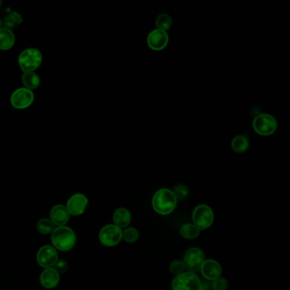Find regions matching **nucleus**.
<instances>
[{
	"label": "nucleus",
	"mask_w": 290,
	"mask_h": 290,
	"mask_svg": "<svg viewBox=\"0 0 290 290\" xmlns=\"http://www.w3.org/2000/svg\"><path fill=\"white\" fill-rule=\"evenodd\" d=\"M177 199L173 191L169 189H160L153 197V207L159 215H167L174 211L176 207Z\"/></svg>",
	"instance_id": "1"
},
{
	"label": "nucleus",
	"mask_w": 290,
	"mask_h": 290,
	"mask_svg": "<svg viewBox=\"0 0 290 290\" xmlns=\"http://www.w3.org/2000/svg\"><path fill=\"white\" fill-rule=\"evenodd\" d=\"M51 242L55 249L61 251L72 250L76 243V235L72 229L67 226H58L51 233Z\"/></svg>",
	"instance_id": "2"
},
{
	"label": "nucleus",
	"mask_w": 290,
	"mask_h": 290,
	"mask_svg": "<svg viewBox=\"0 0 290 290\" xmlns=\"http://www.w3.org/2000/svg\"><path fill=\"white\" fill-rule=\"evenodd\" d=\"M42 63L43 54L37 48H27L19 55V66L23 72H35Z\"/></svg>",
	"instance_id": "3"
},
{
	"label": "nucleus",
	"mask_w": 290,
	"mask_h": 290,
	"mask_svg": "<svg viewBox=\"0 0 290 290\" xmlns=\"http://www.w3.org/2000/svg\"><path fill=\"white\" fill-rule=\"evenodd\" d=\"M253 128L257 134L268 136L275 133L278 129V121L268 113H261L256 116L253 121Z\"/></svg>",
	"instance_id": "4"
},
{
	"label": "nucleus",
	"mask_w": 290,
	"mask_h": 290,
	"mask_svg": "<svg viewBox=\"0 0 290 290\" xmlns=\"http://www.w3.org/2000/svg\"><path fill=\"white\" fill-rule=\"evenodd\" d=\"M34 93L27 88L22 87L13 91L10 96V103L16 110L27 109L34 101Z\"/></svg>",
	"instance_id": "5"
},
{
	"label": "nucleus",
	"mask_w": 290,
	"mask_h": 290,
	"mask_svg": "<svg viewBox=\"0 0 290 290\" xmlns=\"http://www.w3.org/2000/svg\"><path fill=\"white\" fill-rule=\"evenodd\" d=\"M200 279L193 272H184L178 275L173 280V290H199Z\"/></svg>",
	"instance_id": "6"
},
{
	"label": "nucleus",
	"mask_w": 290,
	"mask_h": 290,
	"mask_svg": "<svg viewBox=\"0 0 290 290\" xmlns=\"http://www.w3.org/2000/svg\"><path fill=\"white\" fill-rule=\"evenodd\" d=\"M193 221L199 230H205L209 228L214 222L212 209L205 204L196 206L193 213Z\"/></svg>",
	"instance_id": "7"
},
{
	"label": "nucleus",
	"mask_w": 290,
	"mask_h": 290,
	"mask_svg": "<svg viewBox=\"0 0 290 290\" xmlns=\"http://www.w3.org/2000/svg\"><path fill=\"white\" fill-rule=\"evenodd\" d=\"M100 243L107 247L115 246L121 242L123 231L121 228L115 225H106L100 230L99 234Z\"/></svg>",
	"instance_id": "8"
},
{
	"label": "nucleus",
	"mask_w": 290,
	"mask_h": 290,
	"mask_svg": "<svg viewBox=\"0 0 290 290\" xmlns=\"http://www.w3.org/2000/svg\"><path fill=\"white\" fill-rule=\"evenodd\" d=\"M205 260V256L203 250L198 248H192L187 250L184 256L185 268L187 269L190 272L198 271Z\"/></svg>",
	"instance_id": "9"
},
{
	"label": "nucleus",
	"mask_w": 290,
	"mask_h": 290,
	"mask_svg": "<svg viewBox=\"0 0 290 290\" xmlns=\"http://www.w3.org/2000/svg\"><path fill=\"white\" fill-rule=\"evenodd\" d=\"M37 263L44 268H52L58 260V254L54 247L45 245L38 250Z\"/></svg>",
	"instance_id": "10"
},
{
	"label": "nucleus",
	"mask_w": 290,
	"mask_h": 290,
	"mask_svg": "<svg viewBox=\"0 0 290 290\" xmlns=\"http://www.w3.org/2000/svg\"><path fill=\"white\" fill-rule=\"evenodd\" d=\"M88 198L85 195L82 193H76L69 198L65 208L68 211L69 215L72 216H78L84 214L87 208Z\"/></svg>",
	"instance_id": "11"
},
{
	"label": "nucleus",
	"mask_w": 290,
	"mask_h": 290,
	"mask_svg": "<svg viewBox=\"0 0 290 290\" xmlns=\"http://www.w3.org/2000/svg\"><path fill=\"white\" fill-rule=\"evenodd\" d=\"M169 37L167 32L162 31L160 29H154L150 32L147 37V44L150 49L153 50H163L168 45Z\"/></svg>",
	"instance_id": "12"
},
{
	"label": "nucleus",
	"mask_w": 290,
	"mask_h": 290,
	"mask_svg": "<svg viewBox=\"0 0 290 290\" xmlns=\"http://www.w3.org/2000/svg\"><path fill=\"white\" fill-rule=\"evenodd\" d=\"M200 270H201L203 277L208 280H215V279L220 278L221 274H222L221 265L218 262L213 260V259L204 260Z\"/></svg>",
	"instance_id": "13"
},
{
	"label": "nucleus",
	"mask_w": 290,
	"mask_h": 290,
	"mask_svg": "<svg viewBox=\"0 0 290 290\" xmlns=\"http://www.w3.org/2000/svg\"><path fill=\"white\" fill-rule=\"evenodd\" d=\"M69 216L67 209L62 204L54 206L50 211V221L57 226H65L69 221Z\"/></svg>",
	"instance_id": "14"
},
{
	"label": "nucleus",
	"mask_w": 290,
	"mask_h": 290,
	"mask_svg": "<svg viewBox=\"0 0 290 290\" xmlns=\"http://www.w3.org/2000/svg\"><path fill=\"white\" fill-rule=\"evenodd\" d=\"M59 273L52 268L44 269L40 275V284L43 287L48 290H51L59 284Z\"/></svg>",
	"instance_id": "15"
},
{
	"label": "nucleus",
	"mask_w": 290,
	"mask_h": 290,
	"mask_svg": "<svg viewBox=\"0 0 290 290\" xmlns=\"http://www.w3.org/2000/svg\"><path fill=\"white\" fill-rule=\"evenodd\" d=\"M16 44V36L12 30L8 28H0V50H11Z\"/></svg>",
	"instance_id": "16"
},
{
	"label": "nucleus",
	"mask_w": 290,
	"mask_h": 290,
	"mask_svg": "<svg viewBox=\"0 0 290 290\" xmlns=\"http://www.w3.org/2000/svg\"><path fill=\"white\" fill-rule=\"evenodd\" d=\"M131 215L128 209L120 208L116 210L113 214V222L116 226L119 228L126 227L129 225Z\"/></svg>",
	"instance_id": "17"
},
{
	"label": "nucleus",
	"mask_w": 290,
	"mask_h": 290,
	"mask_svg": "<svg viewBox=\"0 0 290 290\" xmlns=\"http://www.w3.org/2000/svg\"><path fill=\"white\" fill-rule=\"evenodd\" d=\"M22 81L24 87L32 91L39 87L41 83L40 77L35 72H23Z\"/></svg>",
	"instance_id": "18"
},
{
	"label": "nucleus",
	"mask_w": 290,
	"mask_h": 290,
	"mask_svg": "<svg viewBox=\"0 0 290 290\" xmlns=\"http://www.w3.org/2000/svg\"><path fill=\"white\" fill-rule=\"evenodd\" d=\"M249 147H250L249 139L243 134L237 135L231 140V148L236 153H244V152H246Z\"/></svg>",
	"instance_id": "19"
},
{
	"label": "nucleus",
	"mask_w": 290,
	"mask_h": 290,
	"mask_svg": "<svg viewBox=\"0 0 290 290\" xmlns=\"http://www.w3.org/2000/svg\"><path fill=\"white\" fill-rule=\"evenodd\" d=\"M182 237L187 239H193L199 235L200 230L194 224H185L181 227Z\"/></svg>",
	"instance_id": "20"
},
{
	"label": "nucleus",
	"mask_w": 290,
	"mask_h": 290,
	"mask_svg": "<svg viewBox=\"0 0 290 290\" xmlns=\"http://www.w3.org/2000/svg\"><path fill=\"white\" fill-rule=\"evenodd\" d=\"M55 226H56L54 225L53 222L50 221V219H41L37 222V231H39L40 233L44 234V235L52 233L54 230L56 229Z\"/></svg>",
	"instance_id": "21"
},
{
	"label": "nucleus",
	"mask_w": 290,
	"mask_h": 290,
	"mask_svg": "<svg viewBox=\"0 0 290 290\" xmlns=\"http://www.w3.org/2000/svg\"><path fill=\"white\" fill-rule=\"evenodd\" d=\"M156 25L158 29L167 32L170 29L172 26V19L168 14H160L156 20Z\"/></svg>",
	"instance_id": "22"
},
{
	"label": "nucleus",
	"mask_w": 290,
	"mask_h": 290,
	"mask_svg": "<svg viewBox=\"0 0 290 290\" xmlns=\"http://www.w3.org/2000/svg\"><path fill=\"white\" fill-rule=\"evenodd\" d=\"M139 237V232L134 227H129L123 231V238L128 243H134Z\"/></svg>",
	"instance_id": "23"
},
{
	"label": "nucleus",
	"mask_w": 290,
	"mask_h": 290,
	"mask_svg": "<svg viewBox=\"0 0 290 290\" xmlns=\"http://www.w3.org/2000/svg\"><path fill=\"white\" fill-rule=\"evenodd\" d=\"M176 199H184L188 196V188L185 185H178L173 191Z\"/></svg>",
	"instance_id": "24"
},
{
	"label": "nucleus",
	"mask_w": 290,
	"mask_h": 290,
	"mask_svg": "<svg viewBox=\"0 0 290 290\" xmlns=\"http://www.w3.org/2000/svg\"><path fill=\"white\" fill-rule=\"evenodd\" d=\"M169 269H170V271H171L173 274L180 275L183 272V271L186 268H185L183 261L177 259V260H174V261L172 262L170 266H169Z\"/></svg>",
	"instance_id": "25"
},
{
	"label": "nucleus",
	"mask_w": 290,
	"mask_h": 290,
	"mask_svg": "<svg viewBox=\"0 0 290 290\" xmlns=\"http://www.w3.org/2000/svg\"><path fill=\"white\" fill-rule=\"evenodd\" d=\"M212 286L214 290H226L228 287L227 281L226 278L220 277L217 279L214 280Z\"/></svg>",
	"instance_id": "26"
},
{
	"label": "nucleus",
	"mask_w": 290,
	"mask_h": 290,
	"mask_svg": "<svg viewBox=\"0 0 290 290\" xmlns=\"http://www.w3.org/2000/svg\"><path fill=\"white\" fill-rule=\"evenodd\" d=\"M53 268L58 273H64L68 269V264L64 259H58L56 261V265H54Z\"/></svg>",
	"instance_id": "27"
},
{
	"label": "nucleus",
	"mask_w": 290,
	"mask_h": 290,
	"mask_svg": "<svg viewBox=\"0 0 290 290\" xmlns=\"http://www.w3.org/2000/svg\"><path fill=\"white\" fill-rule=\"evenodd\" d=\"M7 16L15 26L20 25L23 22L22 15L17 11H11V12H9V15Z\"/></svg>",
	"instance_id": "28"
},
{
	"label": "nucleus",
	"mask_w": 290,
	"mask_h": 290,
	"mask_svg": "<svg viewBox=\"0 0 290 290\" xmlns=\"http://www.w3.org/2000/svg\"><path fill=\"white\" fill-rule=\"evenodd\" d=\"M199 290H214L212 284L209 282H203L200 284Z\"/></svg>",
	"instance_id": "29"
},
{
	"label": "nucleus",
	"mask_w": 290,
	"mask_h": 290,
	"mask_svg": "<svg viewBox=\"0 0 290 290\" xmlns=\"http://www.w3.org/2000/svg\"><path fill=\"white\" fill-rule=\"evenodd\" d=\"M2 5H3V2H2V1L0 0V8H1V6H2Z\"/></svg>",
	"instance_id": "30"
},
{
	"label": "nucleus",
	"mask_w": 290,
	"mask_h": 290,
	"mask_svg": "<svg viewBox=\"0 0 290 290\" xmlns=\"http://www.w3.org/2000/svg\"><path fill=\"white\" fill-rule=\"evenodd\" d=\"M2 28V21H1V18H0V28Z\"/></svg>",
	"instance_id": "31"
}]
</instances>
